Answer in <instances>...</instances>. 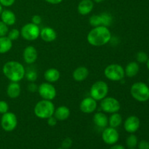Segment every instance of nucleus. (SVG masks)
Returning a JSON list of instances; mask_svg holds the SVG:
<instances>
[{
	"label": "nucleus",
	"mask_w": 149,
	"mask_h": 149,
	"mask_svg": "<svg viewBox=\"0 0 149 149\" xmlns=\"http://www.w3.org/2000/svg\"><path fill=\"white\" fill-rule=\"evenodd\" d=\"M111 39V32L109 27L97 26L93 27L89 31L87 40L93 47H102L109 43Z\"/></svg>",
	"instance_id": "f257e3e1"
},
{
	"label": "nucleus",
	"mask_w": 149,
	"mask_h": 149,
	"mask_svg": "<svg viewBox=\"0 0 149 149\" xmlns=\"http://www.w3.org/2000/svg\"><path fill=\"white\" fill-rule=\"evenodd\" d=\"M2 72L10 81L19 82L25 77L26 69L21 63L16 61H10L4 64Z\"/></svg>",
	"instance_id": "f03ea898"
},
{
	"label": "nucleus",
	"mask_w": 149,
	"mask_h": 149,
	"mask_svg": "<svg viewBox=\"0 0 149 149\" xmlns=\"http://www.w3.org/2000/svg\"><path fill=\"white\" fill-rule=\"evenodd\" d=\"M55 109V105L52 100L42 99L36 103L33 112L36 117L41 119H47L50 116H53Z\"/></svg>",
	"instance_id": "7ed1b4c3"
},
{
	"label": "nucleus",
	"mask_w": 149,
	"mask_h": 149,
	"mask_svg": "<svg viewBox=\"0 0 149 149\" xmlns=\"http://www.w3.org/2000/svg\"><path fill=\"white\" fill-rule=\"evenodd\" d=\"M130 94L137 101L146 102L149 100V87L144 82H135L131 86Z\"/></svg>",
	"instance_id": "20e7f679"
},
{
	"label": "nucleus",
	"mask_w": 149,
	"mask_h": 149,
	"mask_svg": "<svg viewBox=\"0 0 149 149\" xmlns=\"http://www.w3.org/2000/svg\"><path fill=\"white\" fill-rule=\"evenodd\" d=\"M104 75L111 81H122L125 77V68L117 63L109 64L105 68Z\"/></svg>",
	"instance_id": "39448f33"
},
{
	"label": "nucleus",
	"mask_w": 149,
	"mask_h": 149,
	"mask_svg": "<svg viewBox=\"0 0 149 149\" xmlns=\"http://www.w3.org/2000/svg\"><path fill=\"white\" fill-rule=\"evenodd\" d=\"M109 87L107 83L102 80L95 81L90 90V94L93 98L97 101H100L108 95Z\"/></svg>",
	"instance_id": "423d86ee"
},
{
	"label": "nucleus",
	"mask_w": 149,
	"mask_h": 149,
	"mask_svg": "<svg viewBox=\"0 0 149 149\" xmlns=\"http://www.w3.org/2000/svg\"><path fill=\"white\" fill-rule=\"evenodd\" d=\"M20 36L26 41H34L40 36V29L38 25L33 23L25 24L20 31Z\"/></svg>",
	"instance_id": "0eeeda50"
},
{
	"label": "nucleus",
	"mask_w": 149,
	"mask_h": 149,
	"mask_svg": "<svg viewBox=\"0 0 149 149\" xmlns=\"http://www.w3.org/2000/svg\"><path fill=\"white\" fill-rule=\"evenodd\" d=\"M100 109L106 113H111L119 112L121 109V103L113 97H108L100 100Z\"/></svg>",
	"instance_id": "6e6552de"
},
{
	"label": "nucleus",
	"mask_w": 149,
	"mask_h": 149,
	"mask_svg": "<svg viewBox=\"0 0 149 149\" xmlns=\"http://www.w3.org/2000/svg\"><path fill=\"white\" fill-rule=\"evenodd\" d=\"M113 22V17L109 13H102L99 15H93L89 18V23L93 27L106 26L109 27Z\"/></svg>",
	"instance_id": "1a4fd4ad"
},
{
	"label": "nucleus",
	"mask_w": 149,
	"mask_h": 149,
	"mask_svg": "<svg viewBox=\"0 0 149 149\" xmlns=\"http://www.w3.org/2000/svg\"><path fill=\"white\" fill-rule=\"evenodd\" d=\"M17 125V118L13 112H7L1 118V127L6 132L15 130Z\"/></svg>",
	"instance_id": "9d476101"
},
{
	"label": "nucleus",
	"mask_w": 149,
	"mask_h": 149,
	"mask_svg": "<svg viewBox=\"0 0 149 149\" xmlns=\"http://www.w3.org/2000/svg\"><path fill=\"white\" fill-rule=\"evenodd\" d=\"M37 92L42 99L48 100H52L56 97L57 90L52 83L47 81L43 82L38 86Z\"/></svg>",
	"instance_id": "9b49d317"
},
{
	"label": "nucleus",
	"mask_w": 149,
	"mask_h": 149,
	"mask_svg": "<svg viewBox=\"0 0 149 149\" xmlns=\"http://www.w3.org/2000/svg\"><path fill=\"white\" fill-rule=\"evenodd\" d=\"M102 139L105 143L108 145H113L118 142L119 139V132L116 128L109 127L104 128L102 133Z\"/></svg>",
	"instance_id": "f8f14e48"
},
{
	"label": "nucleus",
	"mask_w": 149,
	"mask_h": 149,
	"mask_svg": "<svg viewBox=\"0 0 149 149\" xmlns=\"http://www.w3.org/2000/svg\"><path fill=\"white\" fill-rule=\"evenodd\" d=\"M97 100L90 96L83 99L79 104V109L82 113L90 114L96 111L97 108Z\"/></svg>",
	"instance_id": "ddd939ff"
},
{
	"label": "nucleus",
	"mask_w": 149,
	"mask_h": 149,
	"mask_svg": "<svg viewBox=\"0 0 149 149\" xmlns=\"http://www.w3.org/2000/svg\"><path fill=\"white\" fill-rule=\"evenodd\" d=\"M141 121L137 116L132 115L127 118L124 122V128L128 133H135L140 128Z\"/></svg>",
	"instance_id": "4468645a"
},
{
	"label": "nucleus",
	"mask_w": 149,
	"mask_h": 149,
	"mask_svg": "<svg viewBox=\"0 0 149 149\" xmlns=\"http://www.w3.org/2000/svg\"><path fill=\"white\" fill-rule=\"evenodd\" d=\"M23 61L27 64H33L38 58L37 49L33 46H27L23 52Z\"/></svg>",
	"instance_id": "2eb2a0df"
},
{
	"label": "nucleus",
	"mask_w": 149,
	"mask_h": 149,
	"mask_svg": "<svg viewBox=\"0 0 149 149\" xmlns=\"http://www.w3.org/2000/svg\"><path fill=\"white\" fill-rule=\"evenodd\" d=\"M94 8V1L93 0H81L77 6V11L81 15H87Z\"/></svg>",
	"instance_id": "dca6fc26"
},
{
	"label": "nucleus",
	"mask_w": 149,
	"mask_h": 149,
	"mask_svg": "<svg viewBox=\"0 0 149 149\" xmlns=\"http://www.w3.org/2000/svg\"><path fill=\"white\" fill-rule=\"evenodd\" d=\"M41 39L46 42H54L58 37L56 31L51 27H45L40 30Z\"/></svg>",
	"instance_id": "f3484780"
},
{
	"label": "nucleus",
	"mask_w": 149,
	"mask_h": 149,
	"mask_svg": "<svg viewBox=\"0 0 149 149\" xmlns=\"http://www.w3.org/2000/svg\"><path fill=\"white\" fill-rule=\"evenodd\" d=\"M90 74L88 68L85 66H79L74 69L72 73V77L74 81L81 82L87 79Z\"/></svg>",
	"instance_id": "a211bd4d"
},
{
	"label": "nucleus",
	"mask_w": 149,
	"mask_h": 149,
	"mask_svg": "<svg viewBox=\"0 0 149 149\" xmlns=\"http://www.w3.org/2000/svg\"><path fill=\"white\" fill-rule=\"evenodd\" d=\"M93 122L97 127L104 129L109 125V117L104 112H97L93 116Z\"/></svg>",
	"instance_id": "6ab92c4d"
},
{
	"label": "nucleus",
	"mask_w": 149,
	"mask_h": 149,
	"mask_svg": "<svg viewBox=\"0 0 149 149\" xmlns=\"http://www.w3.org/2000/svg\"><path fill=\"white\" fill-rule=\"evenodd\" d=\"M0 17H1V21L8 26L15 24L16 20H17L15 14L10 10H3L0 15Z\"/></svg>",
	"instance_id": "aec40b11"
},
{
	"label": "nucleus",
	"mask_w": 149,
	"mask_h": 149,
	"mask_svg": "<svg viewBox=\"0 0 149 149\" xmlns=\"http://www.w3.org/2000/svg\"><path fill=\"white\" fill-rule=\"evenodd\" d=\"M21 93V87L19 82L10 81L7 87V95L10 98L15 99L20 96Z\"/></svg>",
	"instance_id": "412c9836"
},
{
	"label": "nucleus",
	"mask_w": 149,
	"mask_h": 149,
	"mask_svg": "<svg viewBox=\"0 0 149 149\" xmlns=\"http://www.w3.org/2000/svg\"><path fill=\"white\" fill-rule=\"evenodd\" d=\"M71 111L69 108L65 106H61L55 109L53 116L58 121H65L69 118Z\"/></svg>",
	"instance_id": "4be33fe9"
},
{
	"label": "nucleus",
	"mask_w": 149,
	"mask_h": 149,
	"mask_svg": "<svg viewBox=\"0 0 149 149\" xmlns=\"http://www.w3.org/2000/svg\"><path fill=\"white\" fill-rule=\"evenodd\" d=\"M44 77H45V81L52 84L59 80L60 77H61V73L57 68H48L45 71V74H44Z\"/></svg>",
	"instance_id": "5701e85b"
},
{
	"label": "nucleus",
	"mask_w": 149,
	"mask_h": 149,
	"mask_svg": "<svg viewBox=\"0 0 149 149\" xmlns=\"http://www.w3.org/2000/svg\"><path fill=\"white\" fill-rule=\"evenodd\" d=\"M140 66L138 62H135V61L130 62L125 68V76L130 77V78H132V77H135L138 74Z\"/></svg>",
	"instance_id": "b1692460"
},
{
	"label": "nucleus",
	"mask_w": 149,
	"mask_h": 149,
	"mask_svg": "<svg viewBox=\"0 0 149 149\" xmlns=\"http://www.w3.org/2000/svg\"><path fill=\"white\" fill-rule=\"evenodd\" d=\"M13 47V41L7 36H0V54H5Z\"/></svg>",
	"instance_id": "393cba45"
},
{
	"label": "nucleus",
	"mask_w": 149,
	"mask_h": 149,
	"mask_svg": "<svg viewBox=\"0 0 149 149\" xmlns=\"http://www.w3.org/2000/svg\"><path fill=\"white\" fill-rule=\"evenodd\" d=\"M122 116L120 113L118 112L113 113L111 114V116L109 118V127L113 128H117L121 126L122 124Z\"/></svg>",
	"instance_id": "a878e982"
},
{
	"label": "nucleus",
	"mask_w": 149,
	"mask_h": 149,
	"mask_svg": "<svg viewBox=\"0 0 149 149\" xmlns=\"http://www.w3.org/2000/svg\"><path fill=\"white\" fill-rule=\"evenodd\" d=\"M138 138L134 133L130 134L126 139V145L129 148H135L138 146Z\"/></svg>",
	"instance_id": "bb28decb"
},
{
	"label": "nucleus",
	"mask_w": 149,
	"mask_h": 149,
	"mask_svg": "<svg viewBox=\"0 0 149 149\" xmlns=\"http://www.w3.org/2000/svg\"><path fill=\"white\" fill-rule=\"evenodd\" d=\"M25 77L30 82H34L37 79L38 75L37 73H36V71L35 70H29L28 71H26Z\"/></svg>",
	"instance_id": "cd10ccee"
},
{
	"label": "nucleus",
	"mask_w": 149,
	"mask_h": 149,
	"mask_svg": "<svg viewBox=\"0 0 149 149\" xmlns=\"http://www.w3.org/2000/svg\"><path fill=\"white\" fill-rule=\"evenodd\" d=\"M7 36L10 40L13 42V41H15L17 39H18V38L20 36V32L18 29H13L10 31H9Z\"/></svg>",
	"instance_id": "c85d7f7f"
},
{
	"label": "nucleus",
	"mask_w": 149,
	"mask_h": 149,
	"mask_svg": "<svg viewBox=\"0 0 149 149\" xmlns=\"http://www.w3.org/2000/svg\"><path fill=\"white\" fill-rule=\"evenodd\" d=\"M148 58V55L143 51H140L136 55V61L139 63H146Z\"/></svg>",
	"instance_id": "c756f323"
},
{
	"label": "nucleus",
	"mask_w": 149,
	"mask_h": 149,
	"mask_svg": "<svg viewBox=\"0 0 149 149\" xmlns=\"http://www.w3.org/2000/svg\"><path fill=\"white\" fill-rule=\"evenodd\" d=\"M9 31L8 26L3 23L1 20H0V36H5L7 35Z\"/></svg>",
	"instance_id": "7c9ffc66"
},
{
	"label": "nucleus",
	"mask_w": 149,
	"mask_h": 149,
	"mask_svg": "<svg viewBox=\"0 0 149 149\" xmlns=\"http://www.w3.org/2000/svg\"><path fill=\"white\" fill-rule=\"evenodd\" d=\"M9 104L5 100H0V113L4 114L9 111Z\"/></svg>",
	"instance_id": "2f4dec72"
},
{
	"label": "nucleus",
	"mask_w": 149,
	"mask_h": 149,
	"mask_svg": "<svg viewBox=\"0 0 149 149\" xmlns=\"http://www.w3.org/2000/svg\"><path fill=\"white\" fill-rule=\"evenodd\" d=\"M72 144V140L70 138H66L63 141L62 143H61V148H63V149H68L71 148Z\"/></svg>",
	"instance_id": "473e14b6"
},
{
	"label": "nucleus",
	"mask_w": 149,
	"mask_h": 149,
	"mask_svg": "<svg viewBox=\"0 0 149 149\" xmlns=\"http://www.w3.org/2000/svg\"><path fill=\"white\" fill-rule=\"evenodd\" d=\"M15 2V0H0V4L2 7H11Z\"/></svg>",
	"instance_id": "72a5a7b5"
},
{
	"label": "nucleus",
	"mask_w": 149,
	"mask_h": 149,
	"mask_svg": "<svg viewBox=\"0 0 149 149\" xmlns=\"http://www.w3.org/2000/svg\"><path fill=\"white\" fill-rule=\"evenodd\" d=\"M47 120V125H49V127H52L56 126L57 123H58V119H57L54 116H50V117L48 118Z\"/></svg>",
	"instance_id": "f704fd0d"
},
{
	"label": "nucleus",
	"mask_w": 149,
	"mask_h": 149,
	"mask_svg": "<svg viewBox=\"0 0 149 149\" xmlns=\"http://www.w3.org/2000/svg\"><path fill=\"white\" fill-rule=\"evenodd\" d=\"M42 21V17L39 15H34L32 16L31 17V23H34V24L38 25L39 26V24H41Z\"/></svg>",
	"instance_id": "c9c22d12"
},
{
	"label": "nucleus",
	"mask_w": 149,
	"mask_h": 149,
	"mask_svg": "<svg viewBox=\"0 0 149 149\" xmlns=\"http://www.w3.org/2000/svg\"><path fill=\"white\" fill-rule=\"evenodd\" d=\"M138 149H149V143L147 141L143 140L138 143Z\"/></svg>",
	"instance_id": "e433bc0d"
},
{
	"label": "nucleus",
	"mask_w": 149,
	"mask_h": 149,
	"mask_svg": "<svg viewBox=\"0 0 149 149\" xmlns=\"http://www.w3.org/2000/svg\"><path fill=\"white\" fill-rule=\"evenodd\" d=\"M27 89L30 93H35V92H36L38 90V85L36 84H35L34 82H31L28 85Z\"/></svg>",
	"instance_id": "4c0bfd02"
},
{
	"label": "nucleus",
	"mask_w": 149,
	"mask_h": 149,
	"mask_svg": "<svg viewBox=\"0 0 149 149\" xmlns=\"http://www.w3.org/2000/svg\"><path fill=\"white\" fill-rule=\"evenodd\" d=\"M45 1L51 4H58L62 2L63 0H45Z\"/></svg>",
	"instance_id": "58836bf2"
},
{
	"label": "nucleus",
	"mask_w": 149,
	"mask_h": 149,
	"mask_svg": "<svg viewBox=\"0 0 149 149\" xmlns=\"http://www.w3.org/2000/svg\"><path fill=\"white\" fill-rule=\"evenodd\" d=\"M109 149H125V147L122 145H119V144H113L111 146Z\"/></svg>",
	"instance_id": "ea45409f"
},
{
	"label": "nucleus",
	"mask_w": 149,
	"mask_h": 149,
	"mask_svg": "<svg viewBox=\"0 0 149 149\" xmlns=\"http://www.w3.org/2000/svg\"><path fill=\"white\" fill-rule=\"evenodd\" d=\"M94 2H96V3H101L103 2V1H104L105 0H93Z\"/></svg>",
	"instance_id": "a19ab883"
},
{
	"label": "nucleus",
	"mask_w": 149,
	"mask_h": 149,
	"mask_svg": "<svg viewBox=\"0 0 149 149\" xmlns=\"http://www.w3.org/2000/svg\"><path fill=\"white\" fill-rule=\"evenodd\" d=\"M146 63V66H147V68L149 70V58L148 59V61H147V62Z\"/></svg>",
	"instance_id": "79ce46f5"
},
{
	"label": "nucleus",
	"mask_w": 149,
	"mask_h": 149,
	"mask_svg": "<svg viewBox=\"0 0 149 149\" xmlns=\"http://www.w3.org/2000/svg\"><path fill=\"white\" fill-rule=\"evenodd\" d=\"M2 10H3L2 6H1V4H0V15H1V12H2Z\"/></svg>",
	"instance_id": "37998d69"
},
{
	"label": "nucleus",
	"mask_w": 149,
	"mask_h": 149,
	"mask_svg": "<svg viewBox=\"0 0 149 149\" xmlns=\"http://www.w3.org/2000/svg\"><path fill=\"white\" fill-rule=\"evenodd\" d=\"M58 149H63V148H58Z\"/></svg>",
	"instance_id": "c03bdc74"
},
{
	"label": "nucleus",
	"mask_w": 149,
	"mask_h": 149,
	"mask_svg": "<svg viewBox=\"0 0 149 149\" xmlns=\"http://www.w3.org/2000/svg\"><path fill=\"white\" fill-rule=\"evenodd\" d=\"M148 84H149V78H148Z\"/></svg>",
	"instance_id": "a18cd8bd"
},
{
	"label": "nucleus",
	"mask_w": 149,
	"mask_h": 149,
	"mask_svg": "<svg viewBox=\"0 0 149 149\" xmlns=\"http://www.w3.org/2000/svg\"><path fill=\"white\" fill-rule=\"evenodd\" d=\"M129 149H135V148H129Z\"/></svg>",
	"instance_id": "49530a36"
}]
</instances>
